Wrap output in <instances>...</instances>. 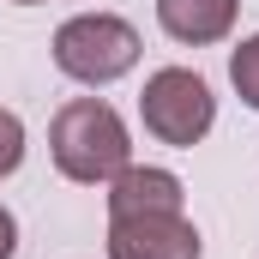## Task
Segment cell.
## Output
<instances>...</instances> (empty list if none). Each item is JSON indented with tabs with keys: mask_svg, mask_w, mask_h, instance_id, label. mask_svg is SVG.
Masks as SVG:
<instances>
[{
	"mask_svg": "<svg viewBox=\"0 0 259 259\" xmlns=\"http://www.w3.org/2000/svg\"><path fill=\"white\" fill-rule=\"evenodd\" d=\"M49 151H55V169H61L66 181H84V187L115 181L133 163L127 121H121L109 103H97V97H78V103H66L61 115H55Z\"/></svg>",
	"mask_w": 259,
	"mask_h": 259,
	"instance_id": "obj_1",
	"label": "cell"
},
{
	"mask_svg": "<svg viewBox=\"0 0 259 259\" xmlns=\"http://www.w3.org/2000/svg\"><path fill=\"white\" fill-rule=\"evenodd\" d=\"M55 66L78 84H115L139 66V30L115 12H78L55 30Z\"/></svg>",
	"mask_w": 259,
	"mask_h": 259,
	"instance_id": "obj_2",
	"label": "cell"
},
{
	"mask_svg": "<svg viewBox=\"0 0 259 259\" xmlns=\"http://www.w3.org/2000/svg\"><path fill=\"white\" fill-rule=\"evenodd\" d=\"M139 115H145V133H151V139H163V145H175V151H193L199 139L211 133V121H217V97H211V84H205L199 72L163 66V72L145 78Z\"/></svg>",
	"mask_w": 259,
	"mask_h": 259,
	"instance_id": "obj_3",
	"label": "cell"
},
{
	"mask_svg": "<svg viewBox=\"0 0 259 259\" xmlns=\"http://www.w3.org/2000/svg\"><path fill=\"white\" fill-rule=\"evenodd\" d=\"M109 259H199V229L181 211L109 217Z\"/></svg>",
	"mask_w": 259,
	"mask_h": 259,
	"instance_id": "obj_4",
	"label": "cell"
},
{
	"mask_svg": "<svg viewBox=\"0 0 259 259\" xmlns=\"http://www.w3.org/2000/svg\"><path fill=\"white\" fill-rule=\"evenodd\" d=\"M235 12H241V0H157V24L175 36V42H223L229 30H235Z\"/></svg>",
	"mask_w": 259,
	"mask_h": 259,
	"instance_id": "obj_5",
	"label": "cell"
},
{
	"mask_svg": "<svg viewBox=\"0 0 259 259\" xmlns=\"http://www.w3.org/2000/svg\"><path fill=\"white\" fill-rule=\"evenodd\" d=\"M133 211H181V181L169 169H139V163H127L109 181V217H133Z\"/></svg>",
	"mask_w": 259,
	"mask_h": 259,
	"instance_id": "obj_6",
	"label": "cell"
},
{
	"mask_svg": "<svg viewBox=\"0 0 259 259\" xmlns=\"http://www.w3.org/2000/svg\"><path fill=\"white\" fill-rule=\"evenodd\" d=\"M229 78H235V91H241V103L259 109V30L229 55Z\"/></svg>",
	"mask_w": 259,
	"mask_h": 259,
	"instance_id": "obj_7",
	"label": "cell"
},
{
	"mask_svg": "<svg viewBox=\"0 0 259 259\" xmlns=\"http://www.w3.org/2000/svg\"><path fill=\"white\" fill-rule=\"evenodd\" d=\"M18 163H24V121H18L12 109H0V181H6Z\"/></svg>",
	"mask_w": 259,
	"mask_h": 259,
	"instance_id": "obj_8",
	"label": "cell"
},
{
	"mask_svg": "<svg viewBox=\"0 0 259 259\" xmlns=\"http://www.w3.org/2000/svg\"><path fill=\"white\" fill-rule=\"evenodd\" d=\"M18 253V223H12V211L0 205V259H12Z\"/></svg>",
	"mask_w": 259,
	"mask_h": 259,
	"instance_id": "obj_9",
	"label": "cell"
},
{
	"mask_svg": "<svg viewBox=\"0 0 259 259\" xmlns=\"http://www.w3.org/2000/svg\"><path fill=\"white\" fill-rule=\"evenodd\" d=\"M18 6H42V0H18Z\"/></svg>",
	"mask_w": 259,
	"mask_h": 259,
	"instance_id": "obj_10",
	"label": "cell"
}]
</instances>
